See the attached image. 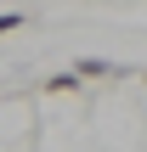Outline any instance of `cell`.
<instances>
[{
	"mask_svg": "<svg viewBox=\"0 0 147 152\" xmlns=\"http://www.w3.org/2000/svg\"><path fill=\"white\" fill-rule=\"evenodd\" d=\"M74 73H79V79H108V73H119V68H113V62H102V56H79V62H74Z\"/></svg>",
	"mask_w": 147,
	"mask_h": 152,
	"instance_id": "obj_1",
	"label": "cell"
},
{
	"mask_svg": "<svg viewBox=\"0 0 147 152\" xmlns=\"http://www.w3.org/2000/svg\"><path fill=\"white\" fill-rule=\"evenodd\" d=\"M11 28H23V11H0V34H11Z\"/></svg>",
	"mask_w": 147,
	"mask_h": 152,
	"instance_id": "obj_2",
	"label": "cell"
},
{
	"mask_svg": "<svg viewBox=\"0 0 147 152\" xmlns=\"http://www.w3.org/2000/svg\"><path fill=\"white\" fill-rule=\"evenodd\" d=\"M142 79H147V73H142Z\"/></svg>",
	"mask_w": 147,
	"mask_h": 152,
	"instance_id": "obj_3",
	"label": "cell"
}]
</instances>
